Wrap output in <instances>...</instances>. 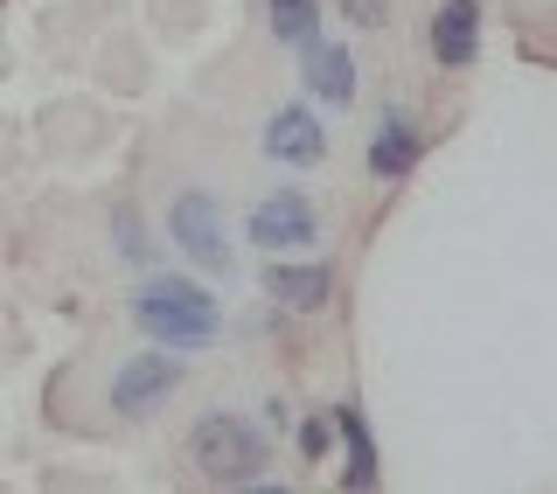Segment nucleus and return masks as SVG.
<instances>
[{
	"instance_id": "obj_8",
	"label": "nucleus",
	"mask_w": 557,
	"mask_h": 494,
	"mask_svg": "<svg viewBox=\"0 0 557 494\" xmlns=\"http://www.w3.org/2000/svg\"><path fill=\"white\" fill-rule=\"evenodd\" d=\"M265 299L272 307H286V313H321L327 299H335V272L327 264H265Z\"/></svg>"
},
{
	"instance_id": "obj_4",
	"label": "nucleus",
	"mask_w": 557,
	"mask_h": 494,
	"mask_svg": "<svg viewBox=\"0 0 557 494\" xmlns=\"http://www.w3.org/2000/svg\"><path fill=\"white\" fill-rule=\"evenodd\" d=\"M174 391H182V356H174V348H139L112 376V411L119 418H153Z\"/></svg>"
},
{
	"instance_id": "obj_15",
	"label": "nucleus",
	"mask_w": 557,
	"mask_h": 494,
	"mask_svg": "<svg viewBox=\"0 0 557 494\" xmlns=\"http://www.w3.org/2000/svg\"><path fill=\"white\" fill-rule=\"evenodd\" d=\"M335 8H342L356 28H383V22H391V0H335Z\"/></svg>"
},
{
	"instance_id": "obj_13",
	"label": "nucleus",
	"mask_w": 557,
	"mask_h": 494,
	"mask_svg": "<svg viewBox=\"0 0 557 494\" xmlns=\"http://www.w3.org/2000/svg\"><path fill=\"white\" fill-rule=\"evenodd\" d=\"M119 251H126L133 264H147V258H153V244H147V231H139L133 209H119Z\"/></svg>"
},
{
	"instance_id": "obj_12",
	"label": "nucleus",
	"mask_w": 557,
	"mask_h": 494,
	"mask_svg": "<svg viewBox=\"0 0 557 494\" xmlns=\"http://www.w3.org/2000/svg\"><path fill=\"white\" fill-rule=\"evenodd\" d=\"M265 8H272V35L286 49L321 42V0H265Z\"/></svg>"
},
{
	"instance_id": "obj_3",
	"label": "nucleus",
	"mask_w": 557,
	"mask_h": 494,
	"mask_svg": "<svg viewBox=\"0 0 557 494\" xmlns=\"http://www.w3.org/2000/svg\"><path fill=\"white\" fill-rule=\"evenodd\" d=\"M168 237H174V251H182L196 272H209V279H231V237H223V209H216V196L209 188H182L174 196V209H168Z\"/></svg>"
},
{
	"instance_id": "obj_10",
	"label": "nucleus",
	"mask_w": 557,
	"mask_h": 494,
	"mask_svg": "<svg viewBox=\"0 0 557 494\" xmlns=\"http://www.w3.org/2000/svg\"><path fill=\"white\" fill-rule=\"evenodd\" d=\"M335 432H342V453H348V467H342V487H376L383 481V467H376V439H370V418L356 411V404H335Z\"/></svg>"
},
{
	"instance_id": "obj_7",
	"label": "nucleus",
	"mask_w": 557,
	"mask_h": 494,
	"mask_svg": "<svg viewBox=\"0 0 557 494\" xmlns=\"http://www.w3.org/2000/svg\"><path fill=\"white\" fill-rule=\"evenodd\" d=\"M432 63L440 70L481 63V0H440V14H432Z\"/></svg>"
},
{
	"instance_id": "obj_5",
	"label": "nucleus",
	"mask_w": 557,
	"mask_h": 494,
	"mask_svg": "<svg viewBox=\"0 0 557 494\" xmlns=\"http://www.w3.org/2000/svg\"><path fill=\"white\" fill-rule=\"evenodd\" d=\"M244 237H251L258 251H300V244L321 237V209H313L300 188H272V196L251 202V217H244Z\"/></svg>"
},
{
	"instance_id": "obj_2",
	"label": "nucleus",
	"mask_w": 557,
	"mask_h": 494,
	"mask_svg": "<svg viewBox=\"0 0 557 494\" xmlns=\"http://www.w3.org/2000/svg\"><path fill=\"white\" fill-rule=\"evenodd\" d=\"M188 460H196L202 481H216V487H258L272 446H265V432H258L251 418L209 411V418H196V432H188Z\"/></svg>"
},
{
	"instance_id": "obj_14",
	"label": "nucleus",
	"mask_w": 557,
	"mask_h": 494,
	"mask_svg": "<svg viewBox=\"0 0 557 494\" xmlns=\"http://www.w3.org/2000/svg\"><path fill=\"white\" fill-rule=\"evenodd\" d=\"M327 439H335V418H300V453L307 460H327Z\"/></svg>"
},
{
	"instance_id": "obj_11",
	"label": "nucleus",
	"mask_w": 557,
	"mask_h": 494,
	"mask_svg": "<svg viewBox=\"0 0 557 494\" xmlns=\"http://www.w3.org/2000/svg\"><path fill=\"white\" fill-rule=\"evenodd\" d=\"M418 168V133H411V119L405 112H383V126L370 139V174L376 182H405V174Z\"/></svg>"
},
{
	"instance_id": "obj_6",
	"label": "nucleus",
	"mask_w": 557,
	"mask_h": 494,
	"mask_svg": "<svg viewBox=\"0 0 557 494\" xmlns=\"http://www.w3.org/2000/svg\"><path fill=\"white\" fill-rule=\"evenodd\" d=\"M265 153L278 168H321V153H327L321 112H313V104H278L265 119Z\"/></svg>"
},
{
	"instance_id": "obj_9",
	"label": "nucleus",
	"mask_w": 557,
	"mask_h": 494,
	"mask_svg": "<svg viewBox=\"0 0 557 494\" xmlns=\"http://www.w3.org/2000/svg\"><path fill=\"white\" fill-rule=\"evenodd\" d=\"M300 57H307L300 77H307V91H313V98L335 104V112H342V104H356V57H348L342 42H307Z\"/></svg>"
},
{
	"instance_id": "obj_1",
	"label": "nucleus",
	"mask_w": 557,
	"mask_h": 494,
	"mask_svg": "<svg viewBox=\"0 0 557 494\" xmlns=\"http://www.w3.org/2000/svg\"><path fill=\"white\" fill-rule=\"evenodd\" d=\"M126 313H133V328L147 334L153 348H209L223 334V307H216V293L196 286V279H147L133 299H126Z\"/></svg>"
}]
</instances>
